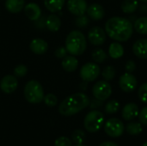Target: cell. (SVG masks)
<instances>
[{"instance_id": "60d3db41", "label": "cell", "mask_w": 147, "mask_h": 146, "mask_svg": "<svg viewBox=\"0 0 147 146\" xmlns=\"http://www.w3.org/2000/svg\"><path fill=\"white\" fill-rule=\"evenodd\" d=\"M140 1H141L143 3H147V0H140Z\"/></svg>"}, {"instance_id": "83f0119b", "label": "cell", "mask_w": 147, "mask_h": 146, "mask_svg": "<svg viewBox=\"0 0 147 146\" xmlns=\"http://www.w3.org/2000/svg\"><path fill=\"white\" fill-rule=\"evenodd\" d=\"M72 142L76 145H83L86 140V134L81 129H77L72 133L71 135Z\"/></svg>"}, {"instance_id": "e575fe53", "label": "cell", "mask_w": 147, "mask_h": 146, "mask_svg": "<svg viewBox=\"0 0 147 146\" xmlns=\"http://www.w3.org/2000/svg\"><path fill=\"white\" fill-rule=\"evenodd\" d=\"M139 120L144 126H147V107H145L139 113Z\"/></svg>"}, {"instance_id": "30bf717a", "label": "cell", "mask_w": 147, "mask_h": 146, "mask_svg": "<svg viewBox=\"0 0 147 146\" xmlns=\"http://www.w3.org/2000/svg\"><path fill=\"white\" fill-rule=\"evenodd\" d=\"M106 32L101 27H93L88 32V39L92 45L101 46L106 41Z\"/></svg>"}, {"instance_id": "8992f818", "label": "cell", "mask_w": 147, "mask_h": 146, "mask_svg": "<svg viewBox=\"0 0 147 146\" xmlns=\"http://www.w3.org/2000/svg\"><path fill=\"white\" fill-rule=\"evenodd\" d=\"M125 131L123 122L117 118H111L104 124V132L111 138H119L122 136Z\"/></svg>"}, {"instance_id": "8d00e7d4", "label": "cell", "mask_w": 147, "mask_h": 146, "mask_svg": "<svg viewBox=\"0 0 147 146\" xmlns=\"http://www.w3.org/2000/svg\"><path fill=\"white\" fill-rule=\"evenodd\" d=\"M136 69V65H135V62L134 60H128L126 65H125V70L127 71V72H129V73H132L135 71Z\"/></svg>"}, {"instance_id": "7c38bea8", "label": "cell", "mask_w": 147, "mask_h": 146, "mask_svg": "<svg viewBox=\"0 0 147 146\" xmlns=\"http://www.w3.org/2000/svg\"><path fill=\"white\" fill-rule=\"evenodd\" d=\"M18 82L16 76L6 75L0 81V89L5 94H11L17 89Z\"/></svg>"}, {"instance_id": "836d02e7", "label": "cell", "mask_w": 147, "mask_h": 146, "mask_svg": "<svg viewBox=\"0 0 147 146\" xmlns=\"http://www.w3.org/2000/svg\"><path fill=\"white\" fill-rule=\"evenodd\" d=\"M54 146H71V141L67 137H59L55 140Z\"/></svg>"}, {"instance_id": "4dcf8cb0", "label": "cell", "mask_w": 147, "mask_h": 146, "mask_svg": "<svg viewBox=\"0 0 147 146\" xmlns=\"http://www.w3.org/2000/svg\"><path fill=\"white\" fill-rule=\"evenodd\" d=\"M138 96H139V98L140 100L147 104V83H143L140 89H139V91H138Z\"/></svg>"}, {"instance_id": "b9f144b4", "label": "cell", "mask_w": 147, "mask_h": 146, "mask_svg": "<svg viewBox=\"0 0 147 146\" xmlns=\"http://www.w3.org/2000/svg\"><path fill=\"white\" fill-rule=\"evenodd\" d=\"M142 146H147V142H146V143H144V144L142 145Z\"/></svg>"}, {"instance_id": "44dd1931", "label": "cell", "mask_w": 147, "mask_h": 146, "mask_svg": "<svg viewBox=\"0 0 147 146\" xmlns=\"http://www.w3.org/2000/svg\"><path fill=\"white\" fill-rule=\"evenodd\" d=\"M109 54L112 59H115L121 58L124 54V48L122 45L119 42L111 43L109 48Z\"/></svg>"}, {"instance_id": "6da1fadb", "label": "cell", "mask_w": 147, "mask_h": 146, "mask_svg": "<svg viewBox=\"0 0 147 146\" xmlns=\"http://www.w3.org/2000/svg\"><path fill=\"white\" fill-rule=\"evenodd\" d=\"M105 32L113 40L116 41H127L134 32V26L130 20L115 16L111 17L105 23Z\"/></svg>"}, {"instance_id": "f546056e", "label": "cell", "mask_w": 147, "mask_h": 146, "mask_svg": "<svg viewBox=\"0 0 147 146\" xmlns=\"http://www.w3.org/2000/svg\"><path fill=\"white\" fill-rule=\"evenodd\" d=\"M43 101L45 104L48 107H54L58 103V98L53 94H47V96H44Z\"/></svg>"}, {"instance_id": "d6986e66", "label": "cell", "mask_w": 147, "mask_h": 146, "mask_svg": "<svg viewBox=\"0 0 147 146\" xmlns=\"http://www.w3.org/2000/svg\"><path fill=\"white\" fill-rule=\"evenodd\" d=\"M46 26L48 30L52 32H56L61 27V20L55 14L49 15L46 20Z\"/></svg>"}, {"instance_id": "484cf974", "label": "cell", "mask_w": 147, "mask_h": 146, "mask_svg": "<svg viewBox=\"0 0 147 146\" xmlns=\"http://www.w3.org/2000/svg\"><path fill=\"white\" fill-rule=\"evenodd\" d=\"M91 57H92V59L94 60L95 63H97V64H102L103 63L108 56H107V53L104 52V50L101 49V48H96L95 49L93 52H92V54H91Z\"/></svg>"}, {"instance_id": "8fae6325", "label": "cell", "mask_w": 147, "mask_h": 146, "mask_svg": "<svg viewBox=\"0 0 147 146\" xmlns=\"http://www.w3.org/2000/svg\"><path fill=\"white\" fill-rule=\"evenodd\" d=\"M88 5L86 0H68L67 9L76 16L83 15L86 13Z\"/></svg>"}, {"instance_id": "52a82bcc", "label": "cell", "mask_w": 147, "mask_h": 146, "mask_svg": "<svg viewBox=\"0 0 147 146\" xmlns=\"http://www.w3.org/2000/svg\"><path fill=\"white\" fill-rule=\"evenodd\" d=\"M100 75V67L97 64L88 62L80 70V77L84 82L95 81Z\"/></svg>"}, {"instance_id": "ab89813d", "label": "cell", "mask_w": 147, "mask_h": 146, "mask_svg": "<svg viewBox=\"0 0 147 146\" xmlns=\"http://www.w3.org/2000/svg\"><path fill=\"white\" fill-rule=\"evenodd\" d=\"M140 12H142V13H146L147 5H146V4H142V5L140 7Z\"/></svg>"}, {"instance_id": "7a4b0ae2", "label": "cell", "mask_w": 147, "mask_h": 146, "mask_svg": "<svg viewBox=\"0 0 147 146\" xmlns=\"http://www.w3.org/2000/svg\"><path fill=\"white\" fill-rule=\"evenodd\" d=\"M90 98L84 93H75L66 97L59 106V112L63 116L74 115L90 105Z\"/></svg>"}, {"instance_id": "1f68e13d", "label": "cell", "mask_w": 147, "mask_h": 146, "mask_svg": "<svg viewBox=\"0 0 147 146\" xmlns=\"http://www.w3.org/2000/svg\"><path fill=\"white\" fill-rule=\"evenodd\" d=\"M28 73V68L24 65H18L14 69V75L18 77H23Z\"/></svg>"}, {"instance_id": "74e56055", "label": "cell", "mask_w": 147, "mask_h": 146, "mask_svg": "<svg viewBox=\"0 0 147 146\" xmlns=\"http://www.w3.org/2000/svg\"><path fill=\"white\" fill-rule=\"evenodd\" d=\"M102 104H103V102L102 101H100V100H98V99H93L92 101H91V102H90V108H91V109H96V108H101L102 106Z\"/></svg>"}, {"instance_id": "277c9868", "label": "cell", "mask_w": 147, "mask_h": 146, "mask_svg": "<svg viewBox=\"0 0 147 146\" xmlns=\"http://www.w3.org/2000/svg\"><path fill=\"white\" fill-rule=\"evenodd\" d=\"M24 97L31 104L41 102L44 98V90L40 83L36 80L28 81L24 88Z\"/></svg>"}, {"instance_id": "ac0fdd59", "label": "cell", "mask_w": 147, "mask_h": 146, "mask_svg": "<svg viewBox=\"0 0 147 146\" xmlns=\"http://www.w3.org/2000/svg\"><path fill=\"white\" fill-rule=\"evenodd\" d=\"M62 68L67 72H73L78 66V60L73 55L65 56L62 60Z\"/></svg>"}, {"instance_id": "3957f363", "label": "cell", "mask_w": 147, "mask_h": 146, "mask_svg": "<svg viewBox=\"0 0 147 146\" xmlns=\"http://www.w3.org/2000/svg\"><path fill=\"white\" fill-rule=\"evenodd\" d=\"M65 48L71 55H82L87 48V41L84 34L79 30L70 32L65 39Z\"/></svg>"}, {"instance_id": "cb8c5ba5", "label": "cell", "mask_w": 147, "mask_h": 146, "mask_svg": "<svg viewBox=\"0 0 147 146\" xmlns=\"http://www.w3.org/2000/svg\"><path fill=\"white\" fill-rule=\"evenodd\" d=\"M126 132L132 136H137L140 134L143 131L141 123L140 122H129L126 126H125Z\"/></svg>"}, {"instance_id": "d4e9b609", "label": "cell", "mask_w": 147, "mask_h": 146, "mask_svg": "<svg viewBox=\"0 0 147 146\" xmlns=\"http://www.w3.org/2000/svg\"><path fill=\"white\" fill-rule=\"evenodd\" d=\"M134 29L140 34H147V16H141L135 20Z\"/></svg>"}, {"instance_id": "7bdbcfd3", "label": "cell", "mask_w": 147, "mask_h": 146, "mask_svg": "<svg viewBox=\"0 0 147 146\" xmlns=\"http://www.w3.org/2000/svg\"><path fill=\"white\" fill-rule=\"evenodd\" d=\"M74 146H85V145H74Z\"/></svg>"}, {"instance_id": "4fadbf2b", "label": "cell", "mask_w": 147, "mask_h": 146, "mask_svg": "<svg viewBox=\"0 0 147 146\" xmlns=\"http://www.w3.org/2000/svg\"><path fill=\"white\" fill-rule=\"evenodd\" d=\"M140 113L139 107L137 104L134 102L127 103L124 106L121 111V116L124 120L126 121H131L134 120L136 117H138Z\"/></svg>"}, {"instance_id": "4316f807", "label": "cell", "mask_w": 147, "mask_h": 146, "mask_svg": "<svg viewBox=\"0 0 147 146\" xmlns=\"http://www.w3.org/2000/svg\"><path fill=\"white\" fill-rule=\"evenodd\" d=\"M121 108V104L118 101L116 100H111L109 102H107V104L105 105V113L108 114H116Z\"/></svg>"}, {"instance_id": "d590c367", "label": "cell", "mask_w": 147, "mask_h": 146, "mask_svg": "<svg viewBox=\"0 0 147 146\" xmlns=\"http://www.w3.org/2000/svg\"><path fill=\"white\" fill-rule=\"evenodd\" d=\"M67 52H67L65 47L60 46V47L56 49V51L54 52V55L59 59H64L65 56H67Z\"/></svg>"}, {"instance_id": "ffe728a7", "label": "cell", "mask_w": 147, "mask_h": 146, "mask_svg": "<svg viewBox=\"0 0 147 146\" xmlns=\"http://www.w3.org/2000/svg\"><path fill=\"white\" fill-rule=\"evenodd\" d=\"M25 6V0H6L5 8L11 13H19Z\"/></svg>"}, {"instance_id": "f35d334b", "label": "cell", "mask_w": 147, "mask_h": 146, "mask_svg": "<svg viewBox=\"0 0 147 146\" xmlns=\"http://www.w3.org/2000/svg\"><path fill=\"white\" fill-rule=\"evenodd\" d=\"M99 146H119L117 144H115V142H112V141H105V142H102Z\"/></svg>"}, {"instance_id": "7402d4cb", "label": "cell", "mask_w": 147, "mask_h": 146, "mask_svg": "<svg viewBox=\"0 0 147 146\" xmlns=\"http://www.w3.org/2000/svg\"><path fill=\"white\" fill-rule=\"evenodd\" d=\"M65 2V0H44V5L50 12L55 13L63 8Z\"/></svg>"}, {"instance_id": "f1b7e54d", "label": "cell", "mask_w": 147, "mask_h": 146, "mask_svg": "<svg viewBox=\"0 0 147 146\" xmlns=\"http://www.w3.org/2000/svg\"><path fill=\"white\" fill-rule=\"evenodd\" d=\"M102 76L104 78L105 81H111L115 77V69L114 66L108 65L106 66L102 72Z\"/></svg>"}, {"instance_id": "2e32d148", "label": "cell", "mask_w": 147, "mask_h": 146, "mask_svg": "<svg viewBox=\"0 0 147 146\" xmlns=\"http://www.w3.org/2000/svg\"><path fill=\"white\" fill-rule=\"evenodd\" d=\"M24 12L26 16L30 21H37L41 15V9L35 3H29L24 6Z\"/></svg>"}, {"instance_id": "9a60e30c", "label": "cell", "mask_w": 147, "mask_h": 146, "mask_svg": "<svg viewBox=\"0 0 147 146\" xmlns=\"http://www.w3.org/2000/svg\"><path fill=\"white\" fill-rule=\"evenodd\" d=\"M133 52L136 57L142 59H147V39H140L134 42Z\"/></svg>"}, {"instance_id": "ba28073f", "label": "cell", "mask_w": 147, "mask_h": 146, "mask_svg": "<svg viewBox=\"0 0 147 146\" xmlns=\"http://www.w3.org/2000/svg\"><path fill=\"white\" fill-rule=\"evenodd\" d=\"M92 94L96 99L100 101H106L112 94V87L108 81H99L93 86Z\"/></svg>"}, {"instance_id": "5b68a950", "label": "cell", "mask_w": 147, "mask_h": 146, "mask_svg": "<svg viewBox=\"0 0 147 146\" xmlns=\"http://www.w3.org/2000/svg\"><path fill=\"white\" fill-rule=\"evenodd\" d=\"M105 118L104 114L96 109H93L89 112L84 120V126L87 132L94 133L101 130L104 125Z\"/></svg>"}, {"instance_id": "9c48e42d", "label": "cell", "mask_w": 147, "mask_h": 146, "mask_svg": "<svg viewBox=\"0 0 147 146\" xmlns=\"http://www.w3.org/2000/svg\"><path fill=\"white\" fill-rule=\"evenodd\" d=\"M137 84L138 82L136 77L129 72H126L125 74H123L119 80V85L121 89L126 93L133 92L136 89Z\"/></svg>"}, {"instance_id": "e0dca14e", "label": "cell", "mask_w": 147, "mask_h": 146, "mask_svg": "<svg viewBox=\"0 0 147 146\" xmlns=\"http://www.w3.org/2000/svg\"><path fill=\"white\" fill-rule=\"evenodd\" d=\"M29 48L34 53L41 55V54H44L47 51L48 44L47 43L46 40L40 39V38H36V39H34L30 42Z\"/></svg>"}, {"instance_id": "d6a6232c", "label": "cell", "mask_w": 147, "mask_h": 146, "mask_svg": "<svg viewBox=\"0 0 147 146\" xmlns=\"http://www.w3.org/2000/svg\"><path fill=\"white\" fill-rule=\"evenodd\" d=\"M90 23V20H89V17L83 15H80V16H78V18L76 19V25L78 27V28H86Z\"/></svg>"}, {"instance_id": "5bb4252c", "label": "cell", "mask_w": 147, "mask_h": 146, "mask_svg": "<svg viewBox=\"0 0 147 146\" xmlns=\"http://www.w3.org/2000/svg\"><path fill=\"white\" fill-rule=\"evenodd\" d=\"M86 12L88 16L94 21L102 20L105 15V10L103 7L99 3H92L88 6Z\"/></svg>"}, {"instance_id": "603a6c76", "label": "cell", "mask_w": 147, "mask_h": 146, "mask_svg": "<svg viewBox=\"0 0 147 146\" xmlns=\"http://www.w3.org/2000/svg\"><path fill=\"white\" fill-rule=\"evenodd\" d=\"M139 8V2L137 0H124L121 3V9L126 14H132Z\"/></svg>"}]
</instances>
